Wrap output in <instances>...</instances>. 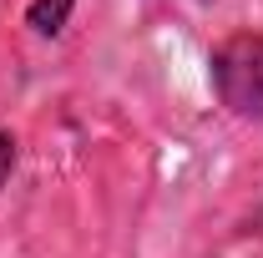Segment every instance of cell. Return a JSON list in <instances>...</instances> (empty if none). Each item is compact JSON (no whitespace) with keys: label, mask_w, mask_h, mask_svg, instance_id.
<instances>
[{"label":"cell","mask_w":263,"mask_h":258,"mask_svg":"<svg viewBox=\"0 0 263 258\" xmlns=\"http://www.w3.org/2000/svg\"><path fill=\"white\" fill-rule=\"evenodd\" d=\"M213 86L218 101L243 122H263V35L238 31L213 51Z\"/></svg>","instance_id":"obj_1"},{"label":"cell","mask_w":263,"mask_h":258,"mask_svg":"<svg viewBox=\"0 0 263 258\" xmlns=\"http://www.w3.org/2000/svg\"><path fill=\"white\" fill-rule=\"evenodd\" d=\"M71 5H76V0H31L26 21H31L35 35H61V26L71 21Z\"/></svg>","instance_id":"obj_2"},{"label":"cell","mask_w":263,"mask_h":258,"mask_svg":"<svg viewBox=\"0 0 263 258\" xmlns=\"http://www.w3.org/2000/svg\"><path fill=\"white\" fill-rule=\"evenodd\" d=\"M10 172H15V137L0 132V188L10 182Z\"/></svg>","instance_id":"obj_3"}]
</instances>
